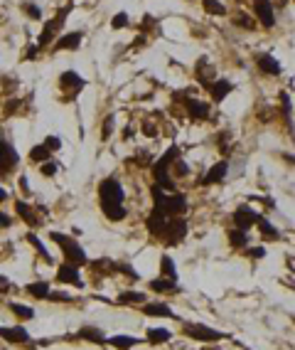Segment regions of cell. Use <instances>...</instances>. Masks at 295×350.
<instances>
[{
	"instance_id": "obj_12",
	"label": "cell",
	"mask_w": 295,
	"mask_h": 350,
	"mask_svg": "<svg viewBox=\"0 0 295 350\" xmlns=\"http://www.w3.org/2000/svg\"><path fill=\"white\" fill-rule=\"evenodd\" d=\"M59 87H62L64 92L76 94V92H81V89L86 87V79L79 76L74 69H67V72H62V76H59Z\"/></svg>"
},
{
	"instance_id": "obj_17",
	"label": "cell",
	"mask_w": 295,
	"mask_h": 350,
	"mask_svg": "<svg viewBox=\"0 0 295 350\" xmlns=\"http://www.w3.org/2000/svg\"><path fill=\"white\" fill-rule=\"evenodd\" d=\"M148 289H150L153 294H177V291H180V284L172 281V279L158 277V279H150Z\"/></svg>"
},
{
	"instance_id": "obj_5",
	"label": "cell",
	"mask_w": 295,
	"mask_h": 350,
	"mask_svg": "<svg viewBox=\"0 0 295 350\" xmlns=\"http://www.w3.org/2000/svg\"><path fill=\"white\" fill-rule=\"evenodd\" d=\"M187 232H189V224L184 217H170L167 220V227L165 232H163V242H165L167 247H175V244H180V242L187 237Z\"/></svg>"
},
{
	"instance_id": "obj_30",
	"label": "cell",
	"mask_w": 295,
	"mask_h": 350,
	"mask_svg": "<svg viewBox=\"0 0 295 350\" xmlns=\"http://www.w3.org/2000/svg\"><path fill=\"white\" fill-rule=\"evenodd\" d=\"M10 311L18 321H32L35 318V308L32 306H25V303H18V301H10Z\"/></svg>"
},
{
	"instance_id": "obj_10",
	"label": "cell",
	"mask_w": 295,
	"mask_h": 350,
	"mask_svg": "<svg viewBox=\"0 0 295 350\" xmlns=\"http://www.w3.org/2000/svg\"><path fill=\"white\" fill-rule=\"evenodd\" d=\"M57 281H62V284H72V286H76V289L84 286V279H81V274H79V266H76V264H69V261L59 264V269H57Z\"/></svg>"
},
{
	"instance_id": "obj_48",
	"label": "cell",
	"mask_w": 295,
	"mask_h": 350,
	"mask_svg": "<svg viewBox=\"0 0 295 350\" xmlns=\"http://www.w3.org/2000/svg\"><path fill=\"white\" fill-rule=\"evenodd\" d=\"M202 350H221V348H214V345H209V343H207V348H202Z\"/></svg>"
},
{
	"instance_id": "obj_19",
	"label": "cell",
	"mask_w": 295,
	"mask_h": 350,
	"mask_svg": "<svg viewBox=\"0 0 295 350\" xmlns=\"http://www.w3.org/2000/svg\"><path fill=\"white\" fill-rule=\"evenodd\" d=\"M258 69H261L263 74H268V76H278V74L283 72L280 62H278L276 57H271V55H258Z\"/></svg>"
},
{
	"instance_id": "obj_37",
	"label": "cell",
	"mask_w": 295,
	"mask_h": 350,
	"mask_svg": "<svg viewBox=\"0 0 295 350\" xmlns=\"http://www.w3.org/2000/svg\"><path fill=\"white\" fill-rule=\"evenodd\" d=\"M22 13L30 20H42V10H39V5H35V3H22Z\"/></svg>"
},
{
	"instance_id": "obj_34",
	"label": "cell",
	"mask_w": 295,
	"mask_h": 350,
	"mask_svg": "<svg viewBox=\"0 0 295 350\" xmlns=\"http://www.w3.org/2000/svg\"><path fill=\"white\" fill-rule=\"evenodd\" d=\"M202 8H204V13H209V15H217V18L226 15V5H224V3H219V0H202Z\"/></svg>"
},
{
	"instance_id": "obj_15",
	"label": "cell",
	"mask_w": 295,
	"mask_h": 350,
	"mask_svg": "<svg viewBox=\"0 0 295 350\" xmlns=\"http://www.w3.org/2000/svg\"><path fill=\"white\" fill-rule=\"evenodd\" d=\"M207 89H209V94H212V99H214V101L219 104V101H224V99H226V96L231 94L234 84H231V82H229L226 76H219V79H214V82H212V84H209Z\"/></svg>"
},
{
	"instance_id": "obj_44",
	"label": "cell",
	"mask_w": 295,
	"mask_h": 350,
	"mask_svg": "<svg viewBox=\"0 0 295 350\" xmlns=\"http://www.w3.org/2000/svg\"><path fill=\"white\" fill-rule=\"evenodd\" d=\"M111 131H113V116H109V119L104 121V138H109Z\"/></svg>"
},
{
	"instance_id": "obj_35",
	"label": "cell",
	"mask_w": 295,
	"mask_h": 350,
	"mask_svg": "<svg viewBox=\"0 0 295 350\" xmlns=\"http://www.w3.org/2000/svg\"><path fill=\"white\" fill-rule=\"evenodd\" d=\"M170 175H175V178H187V175H189V166L184 163V158H177V161L170 166Z\"/></svg>"
},
{
	"instance_id": "obj_32",
	"label": "cell",
	"mask_w": 295,
	"mask_h": 350,
	"mask_svg": "<svg viewBox=\"0 0 295 350\" xmlns=\"http://www.w3.org/2000/svg\"><path fill=\"white\" fill-rule=\"evenodd\" d=\"M280 109H283V119L288 124V129L293 131V106H290V94L280 92Z\"/></svg>"
},
{
	"instance_id": "obj_27",
	"label": "cell",
	"mask_w": 295,
	"mask_h": 350,
	"mask_svg": "<svg viewBox=\"0 0 295 350\" xmlns=\"http://www.w3.org/2000/svg\"><path fill=\"white\" fill-rule=\"evenodd\" d=\"M50 281H32V284H27L25 286V294H30L32 298H47L50 296Z\"/></svg>"
},
{
	"instance_id": "obj_46",
	"label": "cell",
	"mask_w": 295,
	"mask_h": 350,
	"mask_svg": "<svg viewBox=\"0 0 295 350\" xmlns=\"http://www.w3.org/2000/svg\"><path fill=\"white\" fill-rule=\"evenodd\" d=\"M37 50H39V47H37V45H32V47H27V50H25V57H22V59H37Z\"/></svg>"
},
{
	"instance_id": "obj_14",
	"label": "cell",
	"mask_w": 295,
	"mask_h": 350,
	"mask_svg": "<svg viewBox=\"0 0 295 350\" xmlns=\"http://www.w3.org/2000/svg\"><path fill=\"white\" fill-rule=\"evenodd\" d=\"M140 311L145 316H155V318H177V314H172V308L163 301H145L140 306Z\"/></svg>"
},
{
	"instance_id": "obj_25",
	"label": "cell",
	"mask_w": 295,
	"mask_h": 350,
	"mask_svg": "<svg viewBox=\"0 0 295 350\" xmlns=\"http://www.w3.org/2000/svg\"><path fill=\"white\" fill-rule=\"evenodd\" d=\"M172 338V331L170 328H148L145 340L150 345H163V343H170Z\"/></svg>"
},
{
	"instance_id": "obj_36",
	"label": "cell",
	"mask_w": 295,
	"mask_h": 350,
	"mask_svg": "<svg viewBox=\"0 0 295 350\" xmlns=\"http://www.w3.org/2000/svg\"><path fill=\"white\" fill-rule=\"evenodd\" d=\"M128 25H130L128 13H116L113 20H111V27H113V30H123V27H128Z\"/></svg>"
},
{
	"instance_id": "obj_22",
	"label": "cell",
	"mask_w": 295,
	"mask_h": 350,
	"mask_svg": "<svg viewBox=\"0 0 295 350\" xmlns=\"http://www.w3.org/2000/svg\"><path fill=\"white\" fill-rule=\"evenodd\" d=\"M226 240H229V244H231V249H246L249 242H251V237H249V232H243V229H239V227H234V229L226 232Z\"/></svg>"
},
{
	"instance_id": "obj_38",
	"label": "cell",
	"mask_w": 295,
	"mask_h": 350,
	"mask_svg": "<svg viewBox=\"0 0 295 350\" xmlns=\"http://www.w3.org/2000/svg\"><path fill=\"white\" fill-rule=\"evenodd\" d=\"M243 252H246L249 259H263L266 257V247H246Z\"/></svg>"
},
{
	"instance_id": "obj_6",
	"label": "cell",
	"mask_w": 295,
	"mask_h": 350,
	"mask_svg": "<svg viewBox=\"0 0 295 350\" xmlns=\"http://www.w3.org/2000/svg\"><path fill=\"white\" fill-rule=\"evenodd\" d=\"M67 13H69V8L59 10V13H57V18H52L47 25H44L42 35H39V40H37V47H39V50H44L50 42H55V40H57V32L62 30V25H64V15H67Z\"/></svg>"
},
{
	"instance_id": "obj_24",
	"label": "cell",
	"mask_w": 295,
	"mask_h": 350,
	"mask_svg": "<svg viewBox=\"0 0 295 350\" xmlns=\"http://www.w3.org/2000/svg\"><path fill=\"white\" fill-rule=\"evenodd\" d=\"M145 301H148L145 291H135V289L123 291V294L118 296V303H121V306H143Z\"/></svg>"
},
{
	"instance_id": "obj_39",
	"label": "cell",
	"mask_w": 295,
	"mask_h": 350,
	"mask_svg": "<svg viewBox=\"0 0 295 350\" xmlns=\"http://www.w3.org/2000/svg\"><path fill=\"white\" fill-rule=\"evenodd\" d=\"M234 22H236L239 27H246V30H254V27H256V22L249 18V15H236V18H234Z\"/></svg>"
},
{
	"instance_id": "obj_33",
	"label": "cell",
	"mask_w": 295,
	"mask_h": 350,
	"mask_svg": "<svg viewBox=\"0 0 295 350\" xmlns=\"http://www.w3.org/2000/svg\"><path fill=\"white\" fill-rule=\"evenodd\" d=\"M27 242H30V244H32V247H35V249H37V254H39V257L44 259V261H50V264H52V261H55V259L50 257V252H47V247H44V244H42V240H39V237H37L35 232H27Z\"/></svg>"
},
{
	"instance_id": "obj_21",
	"label": "cell",
	"mask_w": 295,
	"mask_h": 350,
	"mask_svg": "<svg viewBox=\"0 0 295 350\" xmlns=\"http://www.w3.org/2000/svg\"><path fill=\"white\" fill-rule=\"evenodd\" d=\"M140 340L138 338H133V335H128V333H121V335H111L109 340H106V345H111V348L116 350H130L133 345H138Z\"/></svg>"
},
{
	"instance_id": "obj_43",
	"label": "cell",
	"mask_w": 295,
	"mask_h": 350,
	"mask_svg": "<svg viewBox=\"0 0 295 350\" xmlns=\"http://www.w3.org/2000/svg\"><path fill=\"white\" fill-rule=\"evenodd\" d=\"M10 224H13V215H8V212L0 210V229H8Z\"/></svg>"
},
{
	"instance_id": "obj_18",
	"label": "cell",
	"mask_w": 295,
	"mask_h": 350,
	"mask_svg": "<svg viewBox=\"0 0 295 350\" xmlns=\"http://www.w3.org/2000/svg\"><path fill=\"white\" fill-rule=\"evenodd\" d=\"M226 173H229V163L226 161H219V163H214V166L207 170V175H204L200 185H214V183H221L224 178H226Z\"/></svg>"
},
{
	"instance_id": "obj_7",
	"label": "cell",
	"mask_w": 295,
	"mask_h": 350,
	"mask_svg": "<svg viewBox=\"0 0 295 350\" xmlns=\"http://www.w3.org/2000/svg\"><path fill=\"white\" fill-rule=\"evenodd\" d=\"M231 220H234V224L239 227V229H243V232H249L251 227H256L258 220H261V215H258L254 207H249V205H241V207H236L234 210V215H231Z\"/></svg>"
},
{
	"instance_id": "obj_8",
	"label": "cell",
	"mask_w": 295,
	"mask_h": 350,
	"mask_svg": "<svg viewBox=\"0 0 295 350\" xmlns=\"http://www.w3.org/2000/svg\"><path fill=\"white\" fill-rule=\"evenodd\" d=\"M20 163V155L15 146L10 143V141H5V138H0V173H10V170H15Z\"/></svg>"
},
{
	"instance_id": "obj_29",
	"label": "cell",
	"mask_w": 295,
	"mask_h": 350,
	"mask_svg": "<svg viewBox=\"0 0 295 350\" xmlns=\"http://www.w3.org/2000/svg\"><path fill=\"white\" fill-rule=\"evenodd\" d=\"M15 212L20 215V220L27 222L30 227H37V224H39V220L35 217L32 207H27V203H22V200H15Z\"/></svg>"
},
{
	"instance_id": "obj_40",
	"label": "cell",
	"mask_w": 295,
	"mask_h": 350,
	"mask_svg": "<svg viewBox=\"0 0 295 350\" xmlns=\"http://www.w3.org/2000/svg\"><path fill=\"white\" fill-rule=\"evenodd\" d=\"M50 301H57V303H67V301H74L69 294H64V291H50V296H47Z\"/></svg>"
},
{
	"instance_id": "obj_13",
	"label": "cell",
	"mask_w": 295,
	"mask_h": 350,
	"mask_svg": "<svg viewBox=\"0 0 295 350\" xmlns=\"http://www.w3.org/2000/svg\"><path fill=\"white\" fill-rule=\"evenodd\" d=\"M0 338H3V340H8V343H15V345H25V343H30V340H32V338H30V333L25 331L22 326L0 328Z\"/></svg>"
},
{
	"instance_id": "obj_2",
	"label": "cell",
	"mask_w": 295,
	"mask_h": 350,
	"mask_svg": "<svg viewBox=\"0 0 295 350\" xmlns=\"http://www.w3.org/2000/svg\"><path fill=\"white\" fill-rule=\"evenodd\" d=\"M153 207L160 210L167 217H177L187 210V195L182 192H167L163 187L153 185Z\"/></svg>"
},
{
	"instance_id": "obj_1",
	"label": "cell",
	"mask_w": 295,
	"mask_h": 350,
	"mask_svg": "<svg viewBox=\"0 0 295 350\" xmlns=\"http://www.w3.org/2000/svg\"><path fill=\"white\" fill-rule=\"evenodd\" d=\"M99 203H101V212L109 217L111 222H121L126 217V192L123 185L116 178H104L99 183Z\"/></svg>"
},
{
	"instance_id": "obj_45",
	"label": "cell",
	"mask_w": 295,
	"mask_h": 350,
	"mask_svg": "<svg viewBox=\"0 0 295 350\" xmlns=\"http://www.w3.org/2000/svg\"><path fill=\"white\" fill-rule=\"evenodd\" d=\"M13 289V281L5 277H0V294H5V291H10Z\"/></svg>"
},
{
	"instance_id": "obj_9",
	"label": "cell",
	"mask_w": 295,
	"mask_h": 350,
	"mask_svg": "<svg viewBox=\"0 0 295 350\" xmlns=\"http://www.w3.org/2000/svg\"><path fill=\"white\" fill-rule=\"evenodd\" d=\"M254 13H256L258 25H261V27H266V30L276 27V8H273L271 0H256Z\"/></svg>"
},
{
	"instance_id": "obj_3",
	"label": "cell",
	"mask_w": 295,
	"mask_h": 350,
	"mask_svg": "<svg viewBox=\"0 0 295 350\" xmlns=\"http://www.w3.org/2000/svg\"><path fill=\"white\" fill-rule=\"evenodd\" d=\"M50 240L59 244V249H62V254H64V261L76 264V266L89 264V257H86L84 247H81L76 240H72L69 235H62V232H50Z\"/></svg>"
},
{
	"instance_id": "obj_23",
	"label": "cell",
	"mask_w": 295,
	"mask_h": 350,
	"mask_svg": "<svg viewBox=\"0 0 295 350\" xmlns=\"http://www.w3.org/2000/svg\"><path fill=\"white\" fill-rule=\"evenodd\" d=\"M187 111H189V116L192 119H197V121H204V119H209V104H204L200 99H187Z\"/></svg>"
},
{
	"instance_id": "obj_16",
	"label": "cell",
	"mask_w": 295,
	"mask_h": 350,
	"mask_svg": "<svg viewBox=\"0 0 295 350\" xmlns=\"http://www.w3.org/2000/svg\"><path fill=\"white\" fill-rule=\"evenodd\" d=\"M81 37H84V32H81V30L64 32V35H62L55 42V52H62V50H79V45H81Z\"/></svg>"
},
{
	"instance_id": "obj_26",
	"label": "cell",
	"mask_w": 295,
	"mask_h": 350,
	"mask_svg": "<svg viewBox=\"0 0 295 350\" xmlns=\"http://www.w3.org/2000/svg\"><path fill=\"white\" fill-rule=\"evenodd\" d=\"M160 277L177 281V264H175V259L170 257V254H163L160 257Z\"/></svg>"
},
{
	"instance_id": "obj_41",
	"label": "cell",
	"mask_w": 295,
	"mask_h": 350,
	"mask_svg": "<svg viewBox=\"0 0 295 350\" xmlns=\"http://www.w3.org/2000/svg\"><path fill=\"white\" fill-rule=\"evenodd\" d=\"M39 173H42L44 178H52V175L57 173V166L52 163V161H47V163H42V166H39Z\"/></svg>"
},
{
	"instance_id": "obj_31",
	"label": "cell",
	"mask_w": 295,
	"mask_h": 350,
	"mask_svg": "<svg viewBox=\"0 0 295 350\" xmlns=\"http://www.w3.org/2000/svg\"><path fill=\"white\" fill-rule=\"evenodd\" d=\"M52 155H55V153L44 146V143L30 148V161H35V163H47V161H52Z\"/></svg>"
},
{
	"instance_id": "obj_42",
	"label": "cell",
	"mask_w": 295,
	"mask_h": 350,
	"mask_svg": "<svg viewBox=\"0 0 295 350\" xmlns=\"http://www.w3.org/2000/svg\"><path fill=\"white\" fill-rule=\"evenodd\" d=\"M42 143H44V146L50 148V150H52V153H55V150H59V148H62V141H59V138H57V136H47V138H44V141H42Z\"/></svg>"
},
{
	"instance_id": "obj_47",
	"label": "cell",
	"mask_w": 295,
	"mask_h": 350,
	"mask_svg": "<svg viewBox=\"0 0 295 350\" xmlns=\"http://www.w3.org/2000/svg\"><path fill=\"white\" fill-rule=\"evenodd\" d=\"M5 200H8V190H5V187H0V205L5 203Z\"/></svg>"
},
{
	"instance_id": "obj_4",
	"label": "cell",
	"mask_w": 295,
	"mask_h": 350,
	"mask_svg": "<svg viewBox=\"0 0 295 350\" xmlns=\"http://www.w3.org/2000/svg\"><path fill=\"white\" fill-rule=\"evenodd\" d=\"M182 333L192 340H200V343H219L226 338V333L217 331V328H209L204 323H187V321L182 323Z\"/></svg>"
},
{
	"instance_id": "obj_20",
	"label": "cell",
	"mask_w": 295,
	"mask_h": 350,
	"mask_svg": "<svg viewBox=\"0 0 295 350\" xmlns=\"http://www.w3.org/2000/svg\"><path fill=\"white\" fill-rule=\"evenodd\" d=\"M79 338H81V340H91L96 345H106V340H109V335L101 331V328H96V326H84V328L79 331Z\"/></svg>"
},
{
	"instance_id": "obj_28",
	"label": "cell",
	"mask_w": 295,
	"mask_h": 350,
	"mask_svg": "<svg viewBox=\"0 0 295 350\" xmlns=\"http://www.w3.org/2000/svg\"><path fill=\"white\" fill-rule=\"evenodd\" d=\"M258 229H261V237H263V242H278L280 240V235H278V229L271 224V222L266 220L263 215H261V220H258V224H256Z\"/></svg>"
},
{
	"instance_id": "obj_11",
	"label": "cell",
	"mask_w": 295,
	"mask_h": 350,
	"mask_svg": "<svg viewBox=\"0 0 295 350\" xmlns=\"http://www.w3.org/2000/svg\"><path fill=\"white\" fill-rule=\"evenodd\" d=\"M167 215H163L160 210H150V215H148V220H145V227H148V232L155 237V240H163V232H165V227H167Z\"/></svg>"
}]
</instances>
